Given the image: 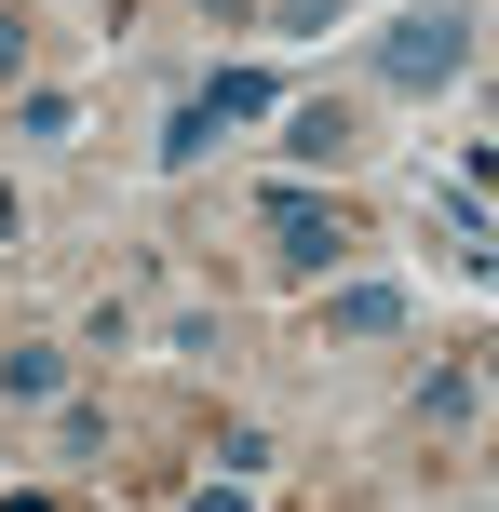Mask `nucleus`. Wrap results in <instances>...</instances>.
I'll return each mask as SVG.
<instances>
[{
	"label": "nucleus",
	"mask_w": 499,
	"mask_h": 512,
	"mask_svg": "<svg viewBox=\"0 0 499 512\" xmlns=\"http://www.w3.org/2000/svg\"><path fill=\"white\" fill-rule=\"evenodd\" d=\"M459 54H473V27H459V14H405L392 41H378V81L432 95V81H459Z\"/></svg>",
	"instance_id": "obj_1"
},
{
	"label": "nucleus",
	"mask_w": 499,
	"mask_h": 512,
	"mask_svg": "<svg viewBox=\"0 0 499 512\" xmlns=\"http://www.w3.org/2000/svg\"><path fill=\"white\" fill-rule=\"evenodd\" d=\"M257 216H270V243H284V256H297V270H324V256H351V230H338V216H324V203H311V189H270V203H257Z\"/></svg>",
	"instance_id": "obj_2"
},
{
	"label": "nucleus",
	"mask_w": 499,
	"mask_h": 512,
	"mask_svg": "<svg viewBox=\"0 0 499 512\" xmlns=\"http://www.w3.org/2000/svg\"><path fill=\"white\" fill-rule=\"evenodd\" d=\"M392 324H405L392 283H351V297H324V337H392Z\"/></svg>",
	"instance_id": "obj_3"
},
{
	"label": "nucleus",
	"mask_w": 499,
	"mask_h": 512,
	"mask_svg": "<svg viewBox=\"0 0 499 512\" xmlns=\"http://www.w3.org/2000/svg\"><path fill=\"white\" fill-rule=\"evenodd\" d=\"M284 149H297V162H338V149H351V108H324V95H311V108L284 122Z\"/></svg>",
	"instance_id": "obj_4"
},
{
	"label": "nucleus",
	"mask_w": 499,
	"mask_h": 512,
	"mask_svg": "<svg viewBox=\"0 0 499 512\" xmlns=\"http://www.w3.org/2000/svg\"><path fill=\"white\" fill-rule=\"evenodd\" d=\"M0 243H14V189H0Z\"/></svg>",
	"instance_id": "obj_5"
}]
</instances>
